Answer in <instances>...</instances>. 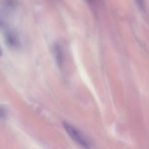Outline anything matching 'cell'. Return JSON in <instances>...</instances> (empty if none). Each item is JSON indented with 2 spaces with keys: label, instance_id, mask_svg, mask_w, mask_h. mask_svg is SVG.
Listing matches in <instances>:
<instances>
[{
  "label": "cell",
  "instance_id": "7",
  "mask_svg": "<svg viewBox=\"0 0 149 149\" xmlns=\"http://www.w3.org/2000/svg\"><path fill=\"white\" fill-rule=\"evenodd\" d=\"M2 55V49H1V47H0V56H1Z\"/></svg>",
  "mask_w": 149,
  "mask_h": 149
},
{
  "label": "cell",
  "instance_id": "2",
  "mask_svg": "<svg viewBox=\"0 0 149 149\" xmlns=\"http://www.w3.org/2000/svg\"><path fill=\"white\" fill-rule=\"evenodd\" d=\"M52 53L56 64L58 68L62 67L64 62V54L62 47L58 42H55L52 45Z\"/></svg>",
  "mask_w": 149,
  "mask_h": 149
},
{
  "label": "cell",
  "instance_id": "6",
  "mask_svg": "<svg viewBox=\"0 0 149 149\" xmlns=\"http://www.w3.org/2000/svg\"><path fill=\"white\" fill-rule=\"evenodd\" d=\"M87 1L89 4H91V5H93V4H95V2L96 1V0H87Z\"/></svg>",
  "mask_w": 149,
  "mask_h": 149
},
{
  "label": "cell",
  "instance_id": "3",
  "mask_svg": "<svg viewBox=\"0 0 149 149\" xmlns=\"http://www.w3.org/2000/svg\"><path fill=\"white\" fill-rule=\"evenodd\" d=\"M5 40L7 45L12 48H16L20 45L18 35L14 31L9 30L5 33Z\"/></svg>",
  "mask_w": 149,
  "mask_h": 149
},
{
  "label": "cell",
  "instance_id": "4",
  "mask_svg": "<svg viewBox=\"0 0 149 149\" xmlns=\"http://www.w3.org/2000/svg\"><path fill=\"white\" fill-rule=\"evenodd\" d=\"M7 116V109L3 105H0V119H5Z\"/></svg>",
  "mask_w": 149,
  "mask_h": 149
},
{
  "label": "cell",
  "instance_id": "5",
  "mask_svg": "<svg viewBox=\"0 0 149 149\" xmlns=\"http://www.w3.org/2000/svg\"><path fill=\"white\" fill-rule=\"evenodd\" d=\"M135 1L137 5H138V7H140L141 10H143V8H144V5H145L144 0H135Z\"/></svg>",
  "mask_w": 149,
  "mask_h": 149
},
{
  "label": "cell",
  "instance_id": "1",
  "mask_svg": "<svg viewBox=\"0 0 149 149\" xmlns=\"http://www.w3.org/2000/svg\"><path fill=\"white\" fill-rule=\"evenodd\" d=\"M63 126H64L65 130L67 131V134L70 136V138L74 142L77 143L79 146H80L82 148L85 149H89L91 148L90 141L75 127L72 126L71 124L66 122L63 123Z\"/></svg>",
  "mask_w": 149,
  "mask_h": 149
}]
</instances>
